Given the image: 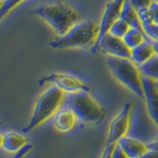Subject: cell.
<instances>
[{
	"instance_id": "6da1fadb",
	"label": "cell",
	"mask_w": 158,
	"mask_h": 158,
	"mask_svg": "<svg viewBox=\"0 0 158 158\" xmlns=\"http://www.w3.org/2000/svg\"><path fill=\"white\" fill-rule=\"evenodd\" d=\"M32 15L43 19L57 36H62L74 25L82 21V13L70 3L54 1L43 4L30 11Z\"/></svg>"
},
{
	"instance_id": "7a4b0ae2",
	"label": "cell",
	"mask_w": 158,
	"mask_h": 158,
	"mask_svg": "<svg viewBox=\"0 0 158 158\" xmlns=\"http://www.w3.org/2000/svg\"><path fill=\"white\" fill-rule=\"evenodd\" d=\"M99 35V25L93 20H82L62 36H57L49 43L54 49H71L93 47Z\"/></svg>"
},
{
	"instance_id": "3957f363",
	"label": "cell",
	"mask_w": 158,
	"mask_h": 158,
	"mask_svg": "<svg viewBox=\"0 0 158 158\" xmlns=\"http://www.w3.org/2000/svg\"><path fill=\"white\" fill-rule=\"evenodd\" d=\"M62 106L72 110L77 120L84 123H100L106 116L105 109L89 94V91L65 93Z\"/></svg>"
},
{
	"instance_id": "277c9868",
	"label": "cell",
	"mask_w": 158,
	"mask_h": 158,
	"mask_svg": "<svg viewBox=\"0 0 158 158\" xmlns=\"http://www.w3.org/2000/svg\"><path fill=\"white\" fill-rule=\"evenodd\" d=\"M107 65L118 82L130 89L137 97L144 100L143 75L136 63L133 62L131 58L108 56Z\"/></svg>"
},
{
	"instance_id": "5b68a950",
	"label": "cell",
	"mask_w": 158,
	"mask_h": 158,
	"mask_svg": "<svg viewBox=\"0 0 158 158\" xmlns=\"http://www.w3.org/2000/svg\"><path fill=\"white\" fill-rule=\"evenodd\" d=\"M64 96H65V93L56 85H52L44 91L38 98L35 104L32 117L28 125L23 128V131H31L48 120L51 117L54 116V114L62 106Z\"/></svg>"
},
{
	"instance_id": "8992f818",
	"label": "cell",
	"mask_w": 158,
	"mask_h": 158,
	"mask_svg": "<svg viewBox=\"0 0 158 158\" xmlns=\"http://www.w3.org/2000/svg\"><path fill=\"white\" fill-rule=\"evenodd\" d=\"M52 83L60 88L64 93H75L80 91H89L90 88L85 82L75 75L63 72H54L44 76L39 81L40 85Z\"/></svg>"
},
{
	"instance_id": "52a82bcc",
	"label": "cell",
	"mask_w": 158,
	"mask_h": 158,
	"mask_svg": "<svg viewBox=\"0 0 158 158\" xmlns=\"http://www.w3.org/2000/svg\"><path fill=\"white\" fill-rule=\"evenodd\" d=\"M99 51L110 56L122 58L131 57V49L127 46L123 40L122 38L113 36L110 33L104 35L100 41L91 48L92 53H96Z\"/></svg>"
},
{
	"instance_id": "ba28073f",
	"label": "cell",
	"mask_w": 158,
	"mask_h": 158,
	"mask_svg": "<svg viewBox=\"0 0 158 158\" xmlns=\"http://www.w3.org/2000/svg\"><path fill=\"white\" fill-rule=\"evenodd\" d=\"M133 105L131 102H127L123 105L122 111L111 122L109 127V135L107 144L117 143L122 137L126 136L131 123V117Z\"/></svg>"
},
{
	"instance_id": "9c48e42d",
	"label": "cell",
	"mask_w": 158,
	"mask_h": 158,
	"mask_svg": "<svg viewBox=\"0 0 158 158\" xmlns=\"http://www.w3.org/2000/svg\"><path fill=\"white\" fill-rule=\"evenodd\" d=\"M125 2L126 0H112L106 5L105 11L101 18V22L99 24V35L95 44L100 41L104 35L108 34L112 25L121 18L122 9Z\"/></svg>"
},
{
	"instance_id": "30bf717a",
	"label": "cell",
	"mask_w": 158,
	"mask_h": 158,
	"mask_svg": "<svg viewBox=\"0 0 158 158\" xmlns=\"http://www.w3.org/2000/svg\"><path fill=\"white\" fill-rule=\"evenodd\" d=\"M143 91L147 114L158 127V87L156 82L143 76Z\"/></svg>"
},
{
	"instance_id": "8fae6325",
	"label": "cell",
	"mask_w": 158,
	"mask_h": 158,
	"mask_svg": "<svg viewBox=\"0 0 158 158\" xmlns=\"http://www.w3.org/2000/svg\"><path fill=\"white\" fill-rule=\"evenodd\" d=\"M77 118L72 110L67 107L61 106L59 110L54 114L53 125L59 131L66 132L71 131L75 126Z\"/></svg>"
},
{
	"instance_id": "7c38bea8",
	"label": "cell",
	"mask_w": 158,
	"mask_h": 158,
	"mask_svg": "<svg viewBox=\"0 0 158 158\" xmlns=\"http://www.w3.org/2000/svg\"><path fill=\"white\" fill-rule=\"evenodd\" d=\"M118 143L130 158H137L148 150L147 145L144 142L127 135L122 137Z\"/></svg>"
},
{
	"instance_id": "4fadbf2b",
	"label": "cell",
	"mask_w": 158,
	"mask_h": 158,
	"mask_svg": "<svg viewBox=\"0 0 158 158\" xmlns=\"http://www.w3.org/2000/svg\"><path fill=\"white\" fill-rule=\"evenodd\" d=\"M154 56H155L154 48H153L151 40L148 39L144 43H142L139 46H137L131 49V59L135 63H136L137 65L140 66Z\"/></svg>"
},
{
	"instance_id": "5bb4252c",
	"label": "cell",
	"mask_w": 158,
	"mask_h": 158,
	"mask_svg": "<svg viewBox=\"0 0 158 158\" xmlns=\"http://www.w3.org/2000/svg\"><path fill=\"white\" fill-rule=\"evenodd\" d=\"M29 140L27 137L18 132H7L3 137L2 147L9 152H17L28 144Z\"/></svg>"
},
{
	"instance_id": "9a60e30c",
	"label": "cell",
	"mask_w": 158,
	"mask_h": 158,
	"mask_svg": "<svg viewBox=\"0 0 158 158\" xmlns=\"http://www.w3.org/2000/svg\"><path fill=\"white\" fill-rule=\"evenodd\" d=\"M121 18L123 20H125V21L130 25L131 28H136V29L143 30L139 14H138L136 9L132 6L128 0H126L125 4H123L122 13H121Z\"/></svg>"
},
{
	"instance_id": "2e32d148",
	"label": "cell",
	"mask_w": 158,
	"mask_h": 158,
	"mask_svg": "<svg viewBox=\"0 0 158 158\" xmlns=\"http://www.w3.org/2000/svg\"><path fill=\"white\" fill-rule=\"evenodd\" d=\"M123 42L126 43L127 46L131 49H132L135 47L141 44L142 43H144L146 40H148V38L143 30L136 29V28H131L127 31V33L123 36Z\"/></svg>"
},
{
	"instance_id": "e0dca14e",
	"label": "cell",
	"mask_w": 158,
	"mask_h": 158,
	"mask_svg": "<svg viewBox=\"0 0 158 158\" xmlns=\"http://www.w3.org/2000/svg\"><path fill=\"white\" fill-rule=\"evenodd\" d=\"M142 75L158 82V56L155 54L149 60L139 66Z\"/></svg>"
},
{
	"instance_id": "ac0fdd59",
	"label": "cell",
	"mask_w": 158,
	"mask_h": 158,
	"mask_svg": "<svg viewBox=\"0 0 158 158\" xmlns=\"http://www.w3.org/2000/svg\"><path fill=\"white\" fill-rule=\"evenodd\" d=\"M140 19H145L151 24L158 25V2L153 1L147 10L138 12Z\"/></svg>"
},
{
	"instance_id": "d6986e66",
	"label": "cell",
	"mask_w": 158,
	"mask_h": 158,
	"mask_svg": "<svg viewBox=\"0 0 158 158\" xmlns=\"http://www.w3.org/2000/svg\"><path fill=\"white\" fill-rule=\"evenodd\" d=\"M130 29H131L130 25H128L125 20L120 18L112 25V27L110 28L109 33H110L111 35H113V36H115V37H118V38L123 39V36L127 33V31Z\"/></svg>"
},
{
	"instance_id": "ffe728a7",
	"label": "cell",
	"mask_w": 158,
	"mask_h": 158,
	"mask_svg": "<svg viewBox=\"0 0 158 158\" xmlns=\"http://www.w3.org/2000/svg\"><path fill=\"white\" fill-rule=\"evenodd\" d=\"M142 23V28L147 38L151 41H158V25L151 24L145 19H140Z\"/></svg>"
},
{
	"instance_id": "44dd1931",
	"label": "cell",
	"mask_w": 158,
	"mask_h": 158,
	"mask_svg": "<svg viewBox=\"0 0 158 158\" xmlns=\"http://www.w3.org/2000/svg\"><path fill=\"white\" fill-rule=\"evenodd\" d=\"M25 1H27V0H6L4 3V6L0 10V21L6 17L12 10H14Z\"/></svg>"
},
{
	"instance_id": "7402d4cb",
	"label": "cell",
	"mask_w": 158,
	"mask_h": 158,
	"mask_svg": "<svg viewBox=\"0 0 158 158\" xmlns=\"http://www.w3.org/2000/svg\"><path fill=\"white\" fill-rule=\"evenodd\" d=\"M128 1L136 9L137 12H140L147 10L150 5L153 3V1H155V0H128Z\"/></svg>"
},
{
	"instance_id": "603a6c76",
	"label": "cell",
	"mask_w": 158,
	"mask_h": 158,
	"mask_svg": "<svg viewBox=\"0 0 158 158\" xmlns=\"http://www.w3.org/2000/svg\"><path fill=\"white\" fill-rule=\"evenodd\" d=\"M33 148H34V145L32 144V143H28V144L25 145L22 149H20L19 151H17L16 153H15V155L12 158H24L29 152L32 151Z\"/></svg>"
},
{
	"instance_id": "cb8c5ba5",
	"label": "cell",
	"mask_w": 158,
	"mask_h": 158,
	"mask_svg": "<svg viewBox=\"0 0 158 158\" xmlns=\"http://www.w3.org/2000/svg\"><path fill=\"white\" fill-rule=\"evenodd\" d=\"M112 158H130V157L127 155V153L123 151V149L121 147V145L117 142L116 145H115V148H114Z\"/></svg>"
},
{
	"instance_id": "d4e9b609",
	"label": "cell",
	"mask_w": 158,
	"mask_h": 158,
	"mask_svg": "<svg viewBox=\"0 0 158 158\" xmlns=\"http://www.w3.org/2000/svg\"><path fill=\"white\" fill-rule=\"evenodd\" d=\"M116 143H111V144H107L105 150L103 151L101 158H112L114 148H115Z\"/></svg>"
},
{
	"instance_id": "484cf974",
	"label": "cell",
	"mask_w": 158,
	"mask_h": 158,
	"mask_svg": "<svg viewBox=\"0 0 158 158\" xmlns=\"http://www.w3.org/2000/svg\"><path fill=\"white\" fill-rule=\"evenodd\" d=\"M137 158H158V151L148 149L145 153H143L141 156Z\"/></svg>"
},
{
	"instance_id": "4316f807",
	"label": "cell",
	"mask_w": 158,
	"mask_h": 158,
	"mask_svg": "<svg viewBox=\"0 0 158 158\" xmlns=\"http://www.w3.org/2000/svg\"><path fill=\"white\" fill-rule=\"evenodd\" d=\"M147 148L148 149H151V150H156L158 151V138H156L155 140H153L149 143H147Z\"/></svg>"
},
{
	"instance_id": "83f0119b",
	"label": "cell",
	"mask_w": 158,
	"mask_h": 158,
	"mask_svg": "<svg viewBox=\"0 0 158 158\" xmlns=\"http://www.w3.org/2000/svg\"><path fill=\"white\" fill-rule=\"evenodd\" d=\"M152 42V44H153V48H154V52H155V54L158 56V41H151Z\"/></svg>"
},
{
	"instance_id": "f1b7e54d",
	"label": "cell",
	"mask_w": 158,
	"mask_h": 158,
	"mask_svg": "<svg viewBox=\"0 0 158 158\" xmlns=\"http://www.w3.org/2000/svg\"><path fill=\"white\" fill-rule=\"evenodd\" d=\"M3 137H4V135H2V133L0 132V147H2V144H3Z\"/></svg>"
},
{
	"instance_id": "f546056e",
	"label": "cell",
	"mask_w": 158,
	"mask_h": 158,
	"mask_svg": "<svg viewBox=\"0 0 158 158\" xmlns=\"http://www.w3.org/2000/svg\"><path fill=\"white\" fill-rule=\"evenodd\" d=\"M4 3H5V0H0V10L4 6Z\"/></svg>"
},
{
	"instance_id": "4dcf8cb0",
	"label": "cell",
	"mask_w": 158,
	"mask_h": 158,
	"mask_svg": "<svg viewBox=\"0 0 158 158\" xmlns=\"http://www.w3.org/2000/svg\"><path fill=\"white\" fill-rule=\"evenodd\" d=\"M156 84H157V87H158V82H156Z\"/></svg>"
},
{
	"instance_id": "1f68e13d",
	"label": "cell",
	"mask_w": 158,
	"mask_h": 158,
	"mask_svg": "<svg viewBox=\"0 0 158 158\" xmlns=\"http://www.w3.org/2000/svg\"><path fill=\"white\" fill-rule=\"evenodd\" d=\"M155 1H157V2H158V0H155Z\"/></svg>"
},
{
	"instance_id": "d6a6232c",
	"label": "cell",
	"mask_w": 158,
	"mask_h": 158,
	"mask_svg": "<svg viewBox=\"0 0 158 158\" xmlns=\"http://www.w3.org/2000/svg\"><path fill=\"white\" fill-rule=\"evenodd\" d=\"M0 126H1V123H0Z\"/></svg>"
},
{
	"instance_id": "836d02e7",
	"label": "cell",
	"mask_w": 158,
	"mask_h": 158,
	"mask_svg": "<svg viewBox=\"0 0 158 158\" xmlns=\"http://www.w3.org/2000/svg\"><path fill=\"white\" fill-rule=\"evenodd\" d=\"M157 138H158V136H157Z\"/></svg>"
},
{
	"instance_id": "e575fe53",
	"label": "cell",
	"mask_w": 158,
	"mask_h": 158,
	"mask_svg": "<svg viewBox=\"0 0 158 158\" xmlns=\"http://www.w3.org/2000/svg\"><path fill=\"white\" fill-rule=\"evenodd\" d=\"M5 1H6V0H5Z\"/></svg>"
}]
</instances>
